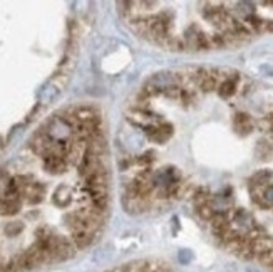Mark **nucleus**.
<instances>
[{"label": "nucleus", "instance_id": "obj_1", "mask_svg": "<svg viewBox=\"0 0 273 272\" xmlns=\"http://www.w3.org/2000/svg\"><path fill=\"white\" fill-rule=\"evenodd\" d=\"M109 272H175L170 265L154 260H134V262L123 264Z\"/></svg>", "mask_w": 273, "mask_h": 272}, {"label": "nucleus", "instance_id": "obj_11", "mask_svg": "<svg viewBox=\"0 0 273 272\" xmlns=\"http://www.w3.org/2000/svg\"><path fill=\"white\" fill-rule=\"evenodd\" d=\"M268 121H270V124H271V129H273V114H270V116H268Z\"/></svg>", "mask_w": 273, "mask_h": 272}, {"label": "nucleus", "instance_id": "obj_5", "mask_svg": "<svg viewBox=\"0 0 273 272\" xmlns=\"http://www.w3.org/2000/svg\"><path fill=\"white\" fill-rule=\"evenodd\" d=\"M235 12L241 15L243 19L246 17H250V15H255V4H251V2H238V4H235Z\"/></svg>", "mask_w": 273, "mask_h": 272}, {"label": "nucleus", "instance_id": "obj_8", "mask_svg": "<svg viewBox=\"0 0 273 272\" xmlns=\"http://www.w3.org/2000/svg\"><path fill=\"white\" fill-rule=\"evenodd\" d=\"M209 37H211L213 49H223V47H228V42H227V39H225L223 32H216V34L209 35Z\"/></svg>", "mask_w": 273, "mask_h": 272}, {"label": "nucleus", "instance_id": "obj_10", "mask_svg": "<svg viewBox=\"0 0 273 272\" xmlns=\"http://www.w3.org/2000/svg\"><path fill=\"white\" fill-rule=\"evenodd\" d=\"M263 32H273V20H265Z\"/></svg>", "mask_w": 273, "mask_h": 272}, {"label": "nucleus", "instance_id": "obj_4", "mask_svg": "<svg viewBox=\"0 0 273 272\" xmlns=\"http://www.w3.org/2000/svg\"><path fill=\"white\" fill-rule=\"evenodd\" d=\"M273 178V173L270 170H260V171H256V173L251 176V180H250V187H265V185H268V182Z\"/></svg>", "mask_w": 273, "mask_h": 272}, {"label": "nucleus", "instance_id": "obj_6", "mask_svg": "<svg viewBox=\"0 0 273 272\" xmlns=\"http://www.w3.org/2000/svg\"><path fill=\"white\" fill-rule=\"evenodd\" d=\"M71 202V188L69 187H59L56 192V203L59 205H67Z\"/></svg>", "mask_w": 273, "mask_h": 272}, {"label": "nucleus", "instance_id": "obj_3", "mask_svg": "<svg viewBox=\"0 0 273 272\" xmlns=\"http://www.w3.org/2000/svg\"><path fill=\"white\" fill-rule=\"evenodd\" d=\"M240 81V76L238 74H233V76H227V79L220 82L218 86V94L222 98H230L233 96L236 93V84H238Z\"/></svg>", "mask_w": 273, "mask_h": 272}, {"label": "nucleus", "instance_id": "obj_2", "mask_svg": "<svg viewBox=\"0 0 273 272\" xmlns=\"http://www.w3.org/2000/svg\"><path fill=\"white\" fill-rule=\"evenodd\" d=\"M44 168L49 171V173L52 175H59L62 173V171L66 170L67 163H69V160L66 158V156L62 155H57V153H49L45 155L44 158Z\"/></svg>", "mask_w": 273, "mask_h": 272}, {"label": "nucleus", "instance_id": "obj_7", "mask_svg": "<svg viewBox=\"0 0 273 272\" xmlns=\"http://www.w3.org/2000/svg\"><path fill=\"white\" fill-rule=\"evenodd\" d=\"M196 212H198L199 218L204 220V222H209L213 218V215H214V210H213V207L209 205V203H204V205H201V207H196Z\"/></svg>", "mask_w": 273, "mask_h": 272}, {"label": "nucleus", "instance_id": "obj_9", "mask_svg": "<svg viewBox=\"0 0 273 272\" xmlns=\"http://www.w3.org/2000/svg\"><path fill=\"white\" fill-rule=\"evenodd\" d=\"M263 200H265L266 203H268V205H273V183L265 188V192H263Z\"/></svg>", "mask_w": 273, "mask_h": 272}]
</instances>
